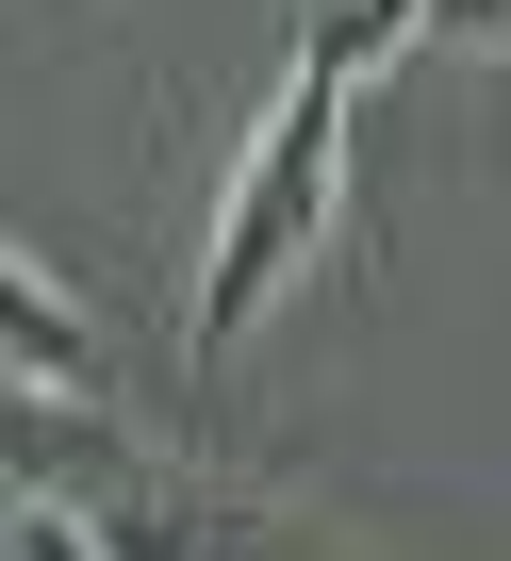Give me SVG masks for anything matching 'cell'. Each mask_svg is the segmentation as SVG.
<instances>
[{"label": "cell", "mask_w": 511, "mask_h": 561, "mask_svg": "<svg viewBox=\"0 0 511 561\" xmlns=\"http://www.w3.org/2000/svg\"><path fill=\"white\" fill-rule=\"evenodd\" d=\"M18 561H116V528L67 512V495H18Z\"/></svg>", "instance_id": "cell-4"}, {"label": "cell", "mask_w": 511, "mask_h": 561, "mask_svg": "<svg viewBox=\"0 0 511 561\" xmlns=\"http://www.w3.org/2000/svg\"><path fill=\"white\" fill-rule=\"evenodd\" d=\"M0 347H18V397H100V331L67 314V280L34 248L0 264Z\"/></svg>", "instance_id": "cell-2"}, {"label": "cell", "mask_w": 511, "mask_h": 561, "mask_svg": "<svg viewBox=\"0 0 511 561\" xmlns=\"http://www.w3.org/2000/svg\"><path fill=\"white\" fill-rule=\"evenodd\" d=\"M298 34H314V50H330L347 83H380L396 50H429V0H314V18H298Z\"/></svg>", "instance_id": "cell-3"}, {"label": "cell", "mask_w": 511, "mask_h": 561, "mask_svg": "<svg viewBox=\"0 0 511 561\" xmlns=\"http://www.w3.org/2000/svg\"><path fill=\"white\" fill-rule=\"evenodd\" d=\"M429 50H478V67H511V0H429Z\"/></svg>", "instance_id": "cell-5"}, {"label": "cell", "mask_w": 511, "mask_h": 561, "mask_svg": "<svg viewBox=\"0 0 511 561\" xmlns=\"http://www.w3.org/2000/svg\"><path fill=\"white\" fill-rule=\"evenodd\" d=\"M347 215V67L298 34V67L265 83V116H247V149L214 165V231H198V298H182V347L231 364L247 331H265V298L330 248Z\"/></svg>", "instance_id": "cell-1"}]
</instances>
